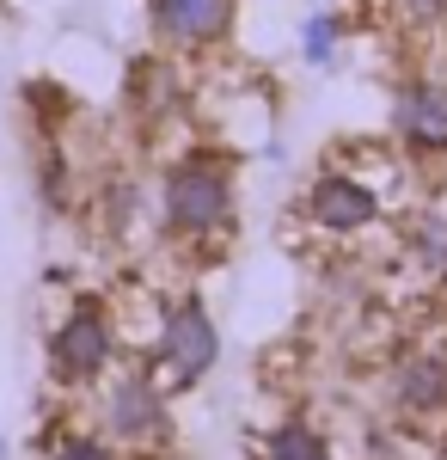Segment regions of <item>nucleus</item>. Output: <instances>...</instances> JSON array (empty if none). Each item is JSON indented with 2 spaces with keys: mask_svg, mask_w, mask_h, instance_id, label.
Masks as SVG:
<instances>
[{
  "mask_svg": "<svg viewBox=\"0 0 447 460\" xmlns=\"http://www.w3.org/2000/svg\"><path fill=\"white\" fill-rule=\"evenodd\" d=\"M92 429L104 442H117L129 460H160L172 448V393L147 375V362H117L99 381V399H92Z\"/></svg>",
  "mask_w": 447,
  "mask_h": 460,
  "instance_id": "nucleus-2",
  "label": "nucleus"
},
{
  "mask_svg": "<svg viewBox=\"0 0 447 460\" xmlns=\"http://www.w3.org/2000/svg\"><path fill=\"white\" fill-rule=\"evenodd\" d=\"M215 356H221V332H215V319H208L203 301L184 295V301L166 307L160 338H153V356H141V362H147V375H153L166 393H184L215 368Z\"/></svg>",
  "mask_w": 447,
  "mask_h": 460,
  "instance_id": "nucleus-4",
  "label": "nucleus"
},
{
  "mask_svg": "<svg viewBox=\"0 0 447 460\" xmlns=\"http://www.w3.org/2000/svg\"><path fill=\"white\" fill-rule=\"evenodd\" d=\"M258 460H337L331 455V436L307 418H282V424L258 442Z\"/></svg>",
  "mask_w": 447,
  "mask_h": 460,
  "instance_id": "nucleus-9",
  "label": "nucleus"
},
{
  "mask_svg": "<svg viewBox=\"0 0 447 460\" xmlns=\"http://www.w3.org/2000/svg\"><path fill=\"white\" fill-rule=\"evenodd\" d=\"M49 381L62 393H86L99 387L117 368V314L104 295H74V307L56 319L49 332Z\"/></svg>",
  "mask_w": 447,
  "mask_h": 460,
  "instance_id": "nucleus-3",
  "label": "nucleus"
},
{
  "mask_svg": "<svg viewBox=\"0 0 447 460\" xmlns=\"http://www.w3.org/2000/svg\"><path fill=\"white\" fill-rule=\"evenodd\" d=\"M160 227L178 246L227 240L233 227V160L215 147H190L160 178Z\"/></svg>",
  "mask_w": 447,
  "mask_h": 460,
  "instance_id": "nucleus-1",
  "label": "nucleus"
},
{
  "mask_svg": "<svg viewBox=\"0 0 447 460\" xmlns=\"http://www.w3.org/2000/svg\"><path fill=\"white\" fill-rule=\"evenodd\" d=\"M386 399H392V411L416 429L447 424V356L442 350L405 356V362L392 368V381H386Z\"/></svg>",
  "mask_w": 447,
  "mask_h": 460,
  "instance_id": "nucleus-7",
  "label": "nucleus"
},
{
  "mask_svg": "<svg viewBox=\"0 0 447 460\" xmlns=\"http://www.w3.org/2000/svg\"><path fill=\"white\" fill-rule=\"evenodd\" d=\"M380 209H386L380 184L368 172H355V166H325L307 184V197H301V215H307L319 234H331V240H349V234L374 227Z\"/></svg>",
  "mask_w": 447,
  "mask_h": 460,
  "instance_id": "nucleus-5",
  "label": "nucleus"
},
{
  "mask_svg": "<svg viewBox=\"0 0 447 460\" xmlns=\"http://www.w3.org/2000/svg\"><path fill=\"white\" fill-rule=\"evenodd\" d=\"M399 13H405L411 25H442V19H447V0H399Z\"/></svg>",
  "mask_w": 447,
  "mask_h": 460,
  "instance_id": "nucleus-11",
  "label": "nucleus"
},
{
  "mask_svg": "<svg viewBox=\"0 0 447 460\" xmlns=\"http://www.w3.org/2000/svg\"><path fill=\"white\" fill-rule=\"evenodd\" d=\"M392 136L411 160H447V80H411L392 99Z\"/></svg>",
  "mask_w": 447,
  "mask_h": 460,
  "instance_id": "nucleus-6",
  "label": "nucleus"
},
{
  "mask_svg": "<svg viewBox=\"0 0 447 460\" xmlns=\"http://www.w3.org/2000/svg\"><path fill=\"white\" fill-rule=\"evenodd\" d=\"M43 460H129L117 442H104L92 424H62L43 442Z\"/></svg>",
  "mask_w": 447,
  "mask_h": 460,
  "instance_id": "nucleus-10",
  "label": "nucleus"
},
{
  "mask_svg": "<svg viewBox=\"0 0 447 460\" xmlns=\"http://www.w3.org/2000/svg\"><path fill=\"white\" fill-rule=\"evenodd\" d=\"M153 13V31L172 49H215L233 37V19H240V0H147Z\"/></svg>",
  "mask_w": 447,
  "mask_h": 460,
  "instance_id": "nucleus-8",
  "label": "nucleus"
}]
</instances>
